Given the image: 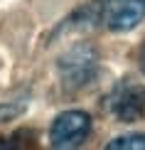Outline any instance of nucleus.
Returning a JSON list of instances; mask_svg holds the SVG:
<instances>
[{
  "label": "nucleus",
  "instance_id": "f257e3e1",
  "mask_svg": "<svg viewBox=\"0 0 145 150\" xmlns=\"http://www.w3.org/2000/svg\"><path fill=\"white\" fill-rule=\"evenodd\" d=\"M57 71H59L62 86L66 91H79L89 86L93 76L98 74V54L89 45H74L69 47L59 59H57Z\"/></svg>",
  "mask_w": 145,
  "mask_h": 150
},
{
  "label": "nucleus",
  "instance_id": "f03ea898",
  "mask_svg": "<svg viewBox=\"0 0 145 150\" xmlns=\"http://www.w3.org/2000/svg\"><path fill=\"white\" fill-rule=\"evenodd\" d=\"M91 133V116L86 111L71 108L62 111L49 126V145L59 150H71L79 148Z\"/></svg>",
  "mask_w": 145,
  "mask_h": 150
},
{
  "label": "nucleus",
  "instance_id": "7ed1b4c3",
  "mask_svg": "<svg viewBox=\"0 0 145 150\" xmlns=\"http://www.w3.org/2000/svg\"><path fill=\"white\" fill-rule=\"evenodd\" d=\"M111 116L121 123H135L145 116V86L135 81H121L113 86L111 96L106 98Z\"/></svg>",
  "mask_w": 145,
  "mask_h": 150
},
{
  "label": "nucleus",
  "instance_id": "20e7f679",
  "mask_svg": "<svg viewBox=\"0 0 145 150\" xmlns=\"http://www.w3.org/2000/svg\"><path fill=\"white\" fill-rule=\"evenodd\" d=\"M145 20V0H101V25L111 32H128Z\"/></svg>",
  "mask_w": 145,
  "mask_h": 150
},
{
  "label": "nucleus",
  "instance_id": "39448f33",
  "mask_svg": "<svg viewBox=\"0 0 145 150\" xmlns=\"http://www.w3.org/2000/svg\"><path fill=\"white\" fill-rule=\"evenodd\" d=\"M101 25V0H89L76 8L69 17H64L54 30V37L74 35V32H91Z\"/></svg>",
  "mask_w": 145,
  "mask_h": 150
},
{
  "label": "nucleus",
  "instance_id": "423d86ee",
  "mask_svg": "<svg viewBox=\"0 0 145 150\" xmlns=\"http://www.w3.org/2000/svg\"><path fill=\"white\" fill-rule=\"evenodd\" d=\"M108 150H145V133H125L113 138L108 145Z\"/></svg>",
  "mask_w": 145,
  "mask_h": 150
},
{
  "label": "nucleus",
  "instance_id": "0eeeda50",
  "mask_svg": "<svg viewBox=\"0 0 145 150\" xmlns=\"http://www.w3.org/2000/svg\"><path fill=\"white\" fill-rule=\"evenodd\" d=\"M25 111V103H3L0 106V123H8L15 116H20Z\"/></svg>",
  "mask_w": 145,
  "mask_h": 150
},
{
  "label": "nucleus",
  "instance_id": "6e6552de",
  "mask_svg": "<svg viewBox=\"0 0 145 150\" xmlns=\"http://www.w3.org/2000/svg\"><path fill=\"white\" fill-rule=\"evenodd\" d=\"M138 67H140V71L145 74V42L140 45V49H138Z\"/></svg>",
  "mask_w": 145,
  "mask_h": 150
}]
</instances>
